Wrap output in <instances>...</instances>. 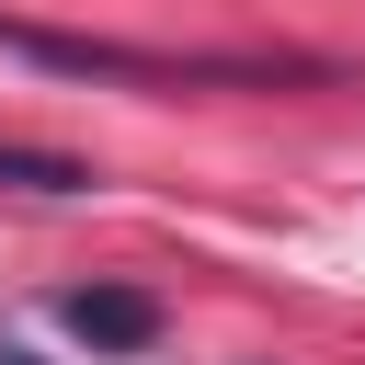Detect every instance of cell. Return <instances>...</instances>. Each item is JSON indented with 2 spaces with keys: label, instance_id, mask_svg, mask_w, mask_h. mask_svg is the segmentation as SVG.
Here are the masks:
<instances>
[{
  "label": "cell",
  "instance_id": "6da1fadb",
  "mask_svg": "<svg viewBox=\"0 0 365 365\" xmlns=\"http://www.w3.org/2000/svg\"><path fill=\"white\" fill-rule=\"evenodd\" d=\"M68 331L103 342V354H137V342L160 331V308H148L137 285H91V297H68Z\"/></svg>",
  "mask_w": 365,
  "mask_h": 365
},
{
  "label": "cell",
  "instance_id": "7a4b0ae2",
  "mask_svg": "<svg viewBox=\"0 0 365 365\" xmlns=\"http://www.w3.org/2000/svg\"><path fill=\"white\" fill-rule=\"evenodd\" d=\"M0 182H23V194H80L91 171H80V160H57V148H0Z\"/></svg>",
  "mask_w": 365,
  "mask_h": 365
},
{
  "label": "cell",
  "instance_id": "3957f363",
  "mask_svg": "<svg viewBox=\"0 0 365 365\" xmlns=\"http://www.w3.org/2000/svg\"><path fill=\"white\" fill-rule=\"evenodd\" d=\"M0 365H46V354H0Z\"/></svg>",
  "mask_w": 365,
  "mask_h": 365
}]
</instances>
